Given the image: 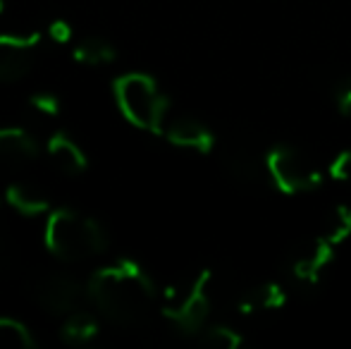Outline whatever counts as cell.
Listing matches in <instances>:
<instances>
[{"mask_svg": "<svg viewBox=\"0 0 351 349\" xmlns=\"http://www.w3.org/2000/svg\"><path fill=\"white\" fill-rule=\"evenodd\" d=\"M3 8H5V3H3V0H0V12H3Z\"/></svg>", "mask_w": 351, "mask_h": 349, "instance_id": "24", "label": "cell"}, {"mask_svg": "<svg viewBox=\"0 0 351 349\" xmlns=\"http://www.w3.org/2000/svg\"><path fill=\"white\" fill-rule=\"evenodd\" d=\"M335 252H337V244L330 242V237H325V234H318L291 256V278L306 287L318 285L328 265L335 261Z\"/></svg>", "mask_w": 351, "mask_h": 349, "instance_id": "8", "label": "cell"}, {"mask_svg": "<svg viewBox=\"0 0 351 349\" xmlns=\"http://www.w3.org/2000/svg\"><path fill=\"white\" fill-rule=\"evenodd\" d=\"M167 141L177 149L194 151V154H210L215 149V134L204 125V122L194 120V117H175L167 120L165 132H162Z\"/></svg>", "mask_w": 351, "mask_h": 349, "instance_id": "10", "label": "cell"}, {"mask_svg": "<svg viewBox=\"0 0 351 349\" xmlns=\"http://www.w3.org/2000/svg\"><path fill=\"white\" fill-rule=\"evenodd\" d=\"M328 177L335 182H351V149H344L330 160Z\"/></svg>", "mask_w": 351, "mask_h": 349, "instance_id": "20", "label": "cell"}, {"mask_svg": "<svg viewBox=\"0 0 351 349\" xmlns=\"http://www.w3.org/2000/svg\"><path fill=\"white\" fill-rule=\"evenodd\" d=\"M115 103L132 127L162 136L170 112V98L146 72H127L112 82Z\"/></svg>", "mask_w": 351, "mask_h": 349, "instance_id": "3", "label": "cell"}, {"mask_svg": "<svg viewBox=\"0 0 351 349\" xmlns=\"http://www.w3.org/2000/svg\"><path fill=\"white\" fill-rule=\"evenodd\" d=\"M201 340L210 349H239L244 345V337L230 326H206Z\"/></svg>", "mask_w": 351, "mask_h": 349, "instance_id": "18", "label": "cell"}, {"mask_svg": "<svg viewBox=\"0 0 351 349\" xmlns=\"http://www.w3.org/2000/svg\"><path fill=\"white\" fill-rule=\"evenodd\" d=\"M287 304V289L280 282H261L251 287L244 297L239 299L241 316H263V313L280 311Z\"/></svg>", "mask_w": 351, "mask_h": 349, "instance_id": "12", "label": "cell"}, {"mask_svg": "<svg viewBox=\"0 0 351 349\" xmlns=\"http://www.w3.org/2000/svg\"><path fill=\"white\" fill-rule=\"evenodd\" d=\"M265 177L275 184V189L285 196H299L315 191L323 184V170L308 158L301 149L289 144H280L270 149L263 158Z\"/></svg>", "mask_w": 351, "mask_h": 349, "instance_id": "5", "label": "cell"}, {"mask_svg": "<svg viewBox=\"0 0 351 349\" xmlns=\"http://www.w3.org/2000/svg\"><path fill=\"white\" fill-rule=\"evenodd\" d=\"M5 201L12 210H17L24 218H38V215L51 213V201L46 199L41 189L27 184V182H14L5 189Z\"/></svg>", "mask_w": 351, "mask_h": 349, "instance_id": "13", "label": "cell"}, {"mask_svg": "<svg viewBox=\"0 0 351 349\" xmlns=\"http://www.w3.org/2000/svg\"><path fill=\"white\" fill-rule=\"evenodd\" d=\"M38 156V144L22 127H0V173H14Z\"/></svg>", "mask_w": 351, "mask_h": 349, "instance_id": "9", "label": "cell"}, {"mask_svg": "<svg viewBox=\"0 0 351 349\" xmlns=\"http://www.w3.org/2000/svg\"><path fill=\"white\" fill-rule=\"evenodd\" d=\"M43 244L60 261H86L108 249V234L88 215L72 208H53L43 228Z\"/></svg>", "mask_w": 351, "mask_h": 349, "instance_id": "2", "label": "cell"}, {"mask_svg": "<svg viewBox=\"0 0 351 349\" xmlns=\"http://www.w3.org/2000/svg\"><path fill=\"white\" fill-rule=\"evenodd\" d=\"M335 103H337L339 115H342V117H351V80H347L342 86L337 88Z\"/></svg>", "mask_w": 351, "mask_h": 349, "instance_id": "22", "label": "cell"}, {"mask_svg": "<svg viewBox=\"0 0 351 349\" xmlns=\"http://www.w3.org/2000/svg\"><path fill=\"white\" fill-rule=\"evenodd\" d=\"M74 60L79 65H88V67H101V65H110L117 58V51L108 38L103 36H88L84 41H79L74 46Z\"/></svg>", "mask_w": 351, "mask_h": 349, "instance_id": "14", "label": "cell"}, {"mask_svg": "<svg viewBox=\"0 0 351 349\" xmlns=\"http://www.w3.org/2000/svg\"><path fill=\"white\" fill-rule=\"evenodd\" d=\"M32 108L43 117H58L60 115V98L51 91H38L32 96Z\"/></svg>", "mask_w": 351, "mask_h": 349, "instance_id": "19", "label": "cell"}, {"mask_svg": "<svg viewBox=\"0 0 351 349\" xmlns=\"http://www.w3.org/2000/svg\"><path fill=\"white\" fill-rule=\"evenodd\" d=\"M36 340L29 333V328L17 318L0 316V349H32Z\"/></svg>", "mask_w": 351, "mask_h": 349, "instance_id": "16", "label": "cell"}, {"mask_svg": "<svg viewBox=\"0 0 351 349\" xmlns=\"http://www.w3.org/2000/svg\"><path fill=\"white\" fill-rule=\"evenodd\" d=\"M98 335V321L96 316L86 311H72L65 316V323L60 328V337L62 342L72 347H79V345H86L91 342L93 337Z\"/></svg>", "mask_w": 351, "mask_h": 349, "instance_id": "15", "label": "cell"}, {"mask_svg": "<svg viewBox=\"0 0 351 349\" xmlns=\"http://www.w3.org/2000/svg\"><path fill=\"white\" fill-rule=\"evenodd\" d=\"M213 275L210 270H199L189 280L175 282L162 294L160 311L182 335H199L204 333L210 318L213 294H210Z\"/></svg>", "mask_w": 351, "mask_h": 349, "instance_id": "4", "label": "cell"}, {"mask_svg": "<svg viewBox=\"0 0 351 349\" xmlns=\"http://www.w3.org/2000/svg\"><path fill=\"white\" fill-rule=\"evenodd\" d=\"M32 294L43 311L53 313V316H67V313L77 311L84 289L72 275L48 273L34 282Z\"/></svg>", "mask_w": 351, "mask_h": 349, "instance_id": "7", "label": "cell"}, {"mask_svg": "<svg viewBox=\"0 0 351 349\" xmlns=\"http://www.w3.org/2000/svg\"><path fill=\"white\" fill-rule=\"evenodd\" d=\"M93 306L117 326H139L158 304V287L141 263L120 258L93 273L86 287Z\"/></svg>", "mask_w": 351, "mask_h": 349, "instance_id": "1", "label": "cell"}, {"mask_svg": "<svg viewBox=\"0 0 351 349\" xmlns=\"http://www.w3.org/2000/svg\"><path fill=\"white\" fill-rule=\"evenodd\" d=\"M48 158L56 163V168L65 175H82L88 168V158L84 149L65 132H56L46 144Z\"/></svg>", "mask_w": 351, "mask_h": 349, "instance_id": "11", "label": "cell"}, {"mask_svg": "<svg viewBox=\"0 0 351 349\" xmlns=\"http://www.w3.org/2000/svg\"><path fill=\"white\" fill-rule=\"evenodd\" d=\"M41 34H0V82H17L36 65Z\"/></svg>", "mask_w": 351, "mask_h": 349, "instance_id": "6", "label": "cell"}, {"mask_svg": "<svg viewBox=\"0 0 351 349\" xmlns=\"http://www.w3.org/2000/svg\"><path fill=\"white\" fill-rule=\"evenodd\" d=\"M3 234H5V208H3V201H0V242H3Z\"/></svg>", "mask_w": 351, "mask_h": 349, "instance_id": "23", "label": "cell"}, {"mask_svg": "<svg viewBox=\"0 0 351 349\" xmlns=\"http://www.w3.org/2000/svg\"><path fill=\"white\" fill-rule=\"evenodd\" d=\"M48 34H51V38L56 43H70L74 32L65 19H56V22H51V27H48Z\"/></svg>", "mask_w": 351, "mask_h": 349, "instance_id": "21", "label": "cell"}, {"mask_svg": "<svg viewBox=\"0 0 351 349\" xmlns=\"http://www.w3.org/2000/svg\"><path fill=\"white\" fill-rule=\"evenodd\" d=\"M325 237H330V242L344 244L351 237V206L342 204L337 208H332V213L328 215V228H325Z\"/></svg>", "mask_w": 351, "mask_h": 349, "instance_id": "17", "label": "cell"}]
</instances>
